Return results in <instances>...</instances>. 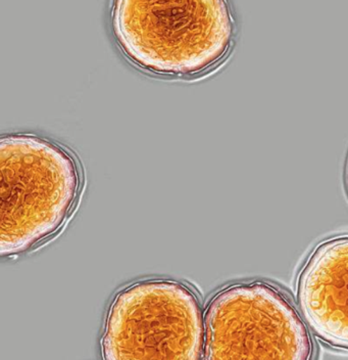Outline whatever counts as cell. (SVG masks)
I'll return each mask as SVG.
<instances>
[{"mask_svg":"<svg viewBox=\"0 0 348 360\" xmlns=\"http://www.w3.org/2000/svg\"><path fill=\"white\" fill-rule=\"evenodd\" d=\"M201 303L174 281H139L112 301L102 339L105 360H201Z\"/></svg>","mask_w":348,"mask_h":360,"instance_id":"obj_1","label":"cell"},{"mask_svg":"<svg viewBox=\"0 0 348 360\" xmlns=\"http://www.w3.org/2000/svg\"><path fill=\"white\" fill-rule=\"evenodd\" d=\"M313 343L290 301L262 281L218 292L206 310L204 360H312Z\"/></svg>","mask_w":348,"mask_h":360,"instance_id":"obj_2","label":"cell"},{"mask_svg":"<svg viewBox=\"0 0 348 360\" xmlns=\"http://www.w3.org/2000/svg\"><path fill=\"white\" fill-rule=\"evenodd\" d=\"M77 167L51 143L42 150H1L0 254L11 256L60 229L77 198Z\"/></svg>","mask_w":348,"mask_h":360,"instance_id":"obj_3","label":"cell"},{"mask_svg":"<svg viewBox=\"0 0 348 360\" xmlns=\"http://www.w3.org/2000/svg\"><path fill=\"white\" fill-rule=\"evenodd\" d=\"M296 301L316 338L348 350V236L319 245L300 270Z\"/></svg>","mask_w":348,"mask_h":360,"instance_id":"obj_4","label":"cell"},{"mask_svg":"<svg viewBox=\"0 0 348 360\" xmlns=\"http://www.w3.org/2000/svg\"><path fill=\"white\" fill-rule=\"evenodd\" d=\"M347 186H348V168H347Z\"/></svg>","mask_w":348,"mask_h":360,"instance_id":"obj_5","label":"cell"}]
</instances>
